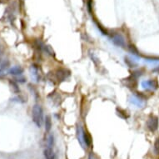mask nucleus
Listing matches in <instances>:
<instances>
[{"label":"nucleus","instance_id":"nucleus-17","mask_svg":"<svg viewBox=\"0 0 159 159\" xmlns=\"http://www.w3.org/2000/svg\"><path fill=\"white\" fill-rule=\"evenodd\" d=\"M52 145H53V136L51 134L48 138V146L52 147Z\"/></svg>","mask_w":159,"mask_h":159},{"label":"nucleus","instance_id":"nucleus-14","mask_svg":"<svg viewBox=\"0 0 159 159\" xmlns=\"http://www.w3.org/2000/svg\"><path fill=\"white\" fill-rule=\"evenodd\" d=\"M117 114H118V116H120L122 118H127V117H128V116H127V112H126L125 110L117 107Z\"/></svg>","mask_w":159,"mask_h":159},{"label":"nucleus","instance_id":"nucleus-9","mask_svg":"<svg viewBox=\"0 0 159 159\" xmlns=\"http://www.w3.org/2000/svg\"><path fill=\"white\" fill-rule=\"evenodd\" d=\"M24 73V68L20 66H14L8 70V73L13 76H19L22 75Z\"/></svg>","mask_w":159,"mask_h":159},{"label":"nucleus","instance_id":"nucleus-16","mask_svg":"<svg viewBox=\"0 0 159 159\" xmlns=\"http://www.w3.org/2000/svg\"><path fill=\"white\" fill-rule=\"evenodd\" d=\"M125 63H127V64H128V65L129 66L130 68H134V66L136 65L135 63H133V61L131 60V59H129L128 57H126L125 58Z\"/></svg>","mask_w":159,"mask_h":159},{"label":"nucleus","instance_id":"nucleus-1","mask_svg":"<svg viewBox=\"0 0 159 159\" xmlns=\"http://www.w3.org/2000/svg\"><path fill=\"white\" fill-rule=\"evenodd\" d=\"M32 117L35 125L38 128H41L43 123V112L40 105H34L32 110Z\"/></svg>","mask_w":159,"mask_h":159},{"label":"nucleus","instance_id":"nucleus-18","mask_svg":"<svg viewBox=\"0 0 159 159\" xmlns=\"http://www.w3.org/2000/svg\"><path fill=\"white\" fill-rule=\"evenodd\" d=\"M129 50H130L131 52H133V54H135V55H138V50H137V48H136L133 45H130L129 46Z\"/></svg>","mask_w":159,"mask_h":159},{"label":"nucleus","instance_id":"nucleus-7","mask_svg":"<svg viewBox=\"0 0 159 159\" xmlns=\"http://www.w3.org/2000/svg\"><path fill=\"white\" fill-rule=\"evenodd\" d=\"M124 82H125V85L128 88H130V89H135L137 88V80L134 76H132V77H129V78H127L126 79H124Z\"/></svg>","mask_w":159,"mask_h":159},{"label":"nucleus","instance_id":"nucleus-10","mask_svg":"<svg viewBox=\"0 0 159 159\" xmlns=\"http://www.w3.org/2000/svg\"><path fill=\"white\" fill-rule=\"evenodd\" d=\"M43 154H44V157L46 159H56V156H55V153L53 150H52V147L48 146L44 149Z\"/></svg>","mask_w":159,"mask_h":159},{"label":"nucleus","instance_id":"nucleus-2","mask_svg":"<svg viewBox=\"0 0 159 159\" xmlns=\"http://www.w3.org/2000/svg\"><path fill=\"white\" fill-rule=\"evenodd\" d=\"M141 86L143 87V89H146V90L154 91L158 89L159 84L156 79H148V80H144L142 82Z\"/></svg>","mask_w":159,"mask_h":159},{"label":"nucleus","instance_id":"nucleus-5","mask_svg":"<svg viewBox=\"0 0 159 159\" xmlns=\"http://www.w3.org/2000/svg\"><path fill=\"white\" fill-rule=\"evenodd\" d=\"M68 76H69V72L64 68H59L55 72V77L58 82L64 81Z\"/></svg>","mask_w":159,"mask_h":159},{"label":"nucleus","instance_id":"nucleus-13","mask_svg":"<svg viewBox=\"0 0 159 159\" xmlns=\"http://www.w3.org/2000/svg\"><path fill=\"white\" fill-rule=\"evenodd\" d=\"M8 65H9V63H8V61H3V62H1L0 63V75H2L4 73V71L8 68Z\"/></svg>","mask_w":159,"mask_h":159},{"label":"nucleus","instance_id":"nucleus-3","mask_svg":"<svg viewBox=\"0 0 159 159\" xmlns=\"http://www.w3.org/2000/svg\"><path fill=\"white\" fill-rule=\"evenodd\" d=\"M158 118L153 115L150 116L147 121V128H148V130L151 131V132H155L158 128Z\"/></svg>","mask_w":159,"mask_h":159},{"label":"nucleus","instance_id":"nucleus-15","mask_svg":"<svg viewBox=\"0 0 159 159\" xmlns=\"http://www.w3.org/2000/svg\"><path fill=\"white\" fill-rule=\"evenodd\" d=\"M154 152L157 155H159V138H157L154 143Z\"/></svg>","mask_w":159,"mask_h":159},{"label":"nucleus","instance_id":"nucleus-8","mask_svg":"<svg viewBox=\"0 0 159 159\" xmlns=\"http://www.w3.org/2000/svg\"><path fill=\"white\" fill-rule=\"evenodd\" d=\"M83 143H84V148L90 147L92 144L91 136L85 130H84V132H83Z\"/></svg>","mask_w":159,"mask_h":159},{"label":"nucleus","instance_id":"nucleus-19","mask_svg":"<svg viewBox=\"0 0 159 159\" xmlns=\"http://www.w3.org/2000/svg\"><path fill=\"white\" fill-rule=\"evenodd\" d=\"M89 159H98V158L97 157V156L93 153V152H90V154H89Z\"/></svg>","mask_w":159,"mask_h":159},{"label":"nucleus","instance_id":"nucleus-4","mask_svg":"<svg viewBox=\"0 0 159 159\" xmlns=\"http://www.w3.org/2000/svg\"><path fill=\"white\" fill-rule=\"evenodd\" d=\"M111 39H112V42L116 46H118V47L120 48L126 47L125 39L120 34H112V36H111Z\"/></svg>","mask_w":159,"mask_h":159},{"label":"nucleus","instance_id":"nucleus-11","mask_svg":"<svg viewBox=\"0 0 159 159\" xmlns=\"http://www.w3.org/2000/svg\"><path fill=\"white\" fill-rule=\"evenodd\" d=\"M44 124H45V130L46 132H49L52 128V120H51V117L50 116H46L45 117V121H44Z\"/></svg>","mask_w":159,"mask_h":159},{"label":"nucleus","instance_id":"nucleus-6","mask_svg":"<svg viewBox=\"0 0 159 159\" xmlns=\"http://www.w3.org/2000/svg\"><path fill=\"white\" fill-rule=\"evenodd\" d=\"M130 102L132 104L135 105L137 107H143V106L145 105V102H144L143 99L139 98L138 96H133L130 98Z\"/></svg>","mask_w":159,"mask_h":159},{"label":"nucleus","instance_id":"nucleus-12","mask_svg":"<svg viewBox=\"0 0 159 159\" xmlns=\"http://www.w3.org/2000/svg\"><path fill=\"white\" fill-rule=\"evenodd\" d=\"M31 74H32V78H34L36 81H39V69L38 68H36V66H32L31 68Z\"/></svg>","mask_w":159,"mask_h":159}]
</instances>
